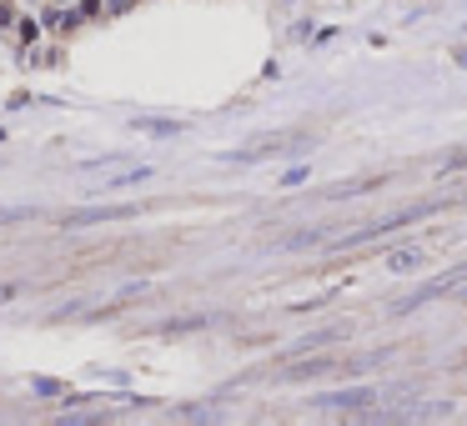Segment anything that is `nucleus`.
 Here are the masks:
<instances>
[{
  "instance_id": "nucleus-1",
  "label": "nucleus",
  "mask_w": 467,
  "mask_h": 426,
  "mask_svg": "<svg viewBox=\"0 0 467 426\" xmlns=\"http://www.w3.org/2000/svg\"><path fill=\"white\" fill-rule=\"evenodd\" d=\"M462 281H467V261H462V266H452V271H442L437 281H427V286H422V291H412V296H402V301H397V311H417L422 301H437V296H448V291H457Z\"/></svg>"
},
{
  "instance_id": "nucleus-2",
  "label": "nucleus",
  "mask_w": 467,
  "mask_h": 426,
  "mask_svg": "<svg viewBox=\"0 0 467 426\" xmlns=\"http://www.w3.org/2000/svg\"><path fill=\"white\" fill-rule=\"evenodd\" d=\"M296 145H307V136H302V131H282V136H257L251 145H241V151H231V161H257V156L296 151Z\"/></svg>"
},
{
  "instance_id": "nucleus-3",
  "label": "nucleus",
  "mask_w": 467,
  "mask_h": 426,
  "mask_svg": "<svg viewBox=\"0 0 467 426\" xmlns=\"http://www.w3.org/2000/svg\"><path fill=\"white\" fill-rule=\"evenodd\" d=\"M367 401H377L372 387H347V391H327V396H316L312 407H322V411H362Z\"/></svg>"
},
{
  "instance_id": "nucleus-4",
  "label": "nucleus",
  "mask_w": 467,
  "mask_h": 426,
  "mask_svg": "<svg viewBox=\"0 0 467 426\" xmlns=\"http://www.w3.org/2000/svg\"><path fill=\"white\" fill-rule=\"evenodd\" d=\"M131 211H136V206H96V211H71V216L60 221V226L76 231V226H96V221H121V216H131Z\"/></svg>"
},
{
  "instance_id": "nucleus-5",
  "label": "nucleus",
  "mask_w": 467,
  "mask_h": 426,
  "mask_svg": "<svg viewBox=\"0 0 467 426\" xmlns=\"http://www.w3.org/2000/svg\"><path fill=\"white\" fill-rule=\"evenodd\" d=\"M417 266H422V246H402V251L387 256V271H397V276L402 271H417Z\"/></svg>"
},
{
  "instance_id": "nucleus-6",
  "label": "nucleus",
  "mask_w": 467,
  "mask_h": 426,
  "mask_svg": "<svg viewBox=\"0 0 467 426\" xmlns=\"http://www.w3.org/2000/svg\"><path fill=\"white\" fill-rule=\"evenodd\" d=\"M327 341H342V326H332V331H312V336H302V341H296V356H302V351H316V346H327Z\"/></svg>"
},
{
  "instance_id": "nucleus-7",
  "label": "nucleus",
  "mask_w": 467,
  "mask_h": 426,
  "mask_svg": "<svg viewBox=\"0 0 467 426\" xmlns=\"http://www.w3.org/2000/svg\"><path fill=\"white\" fill-rule=\"evenodd\" d=\"M136 131H151V136H176L181 125H176V121H136Z\"/></svg>"
},
{
  "instance_id": "nucleus-8",
  "label": "nucleus",
  "mask_w": 467,
  "mask_h": 426,
  "mask_svg": "<svg viewBox=\"0 0 467 426\" xmlns=\"http://www.w3.org/2000/svg\"><path fill=\"white\" fill-rule=\"evenodd\" d=\"M151 170L146 166H136V170H116V176H105V186H131V181H146Z\"/></svg>"
},
{
  "instance_id": "nucleus-9",
  "label": "nucleus",
  "mask_w": 467,
  "mask_h": 426,
  "mask_svg": "<svg viewBox=\"0 0 467 426\" xmlns=\"http://www.w3.org/2000/svg\"><path fill=\"white\" fill-rule=\"evenodd\" d=\"M35 391H40V396H60V381H40V376H35Z\"/></svg>"
},
{
  "instance_id": "nucleus-10",
  "label": "nucleus",
  "mask_w": 467,
  "mask_h": 426,
  "mask_svg": "<svg viewBox=\"0 0 467 426\" xmlns=\"http://www.w3.org/2000/svg\"><path fill=\"white\" fill-rule=\"evenodd\" d=\"M20 291H26L20 281H0V301H10V296H20Z\"/></svg>"
},
{
  "instance_id": "nucleus-11",
  "label": "nucleus",
  "mask_w": 467,
  "mask_h": 426,
  "mask_svg": "<svg viewBox=\"0 0 467 426\" xmlns=\"http://www.w3.org/2000/svg\"><path fill=\"white\" fill-rule=\"evenodd\" d=\"M26 211H0V226H10V221H20Z\"/></svg>"
},
{
  "instance_id": "nucleus-12",
  "label": "nucleus",
  "mask_w": 467,
  "mask_h": 426,
  "mask_svg": "<svg viewBox=\"0 0 467 426\" xmlns=\"http://www.w3.org/2000/svg\"><path fill=\"white\" fill-rule=\"evenodd\" d=\"M111 6H116V10H126V6H131V0H111Z\"/></svg>"
},
{
  "instance_id": "nucleus-13",
  "label": "nucleus",
  "mask_w": 467,
  "mask_h": 426,
  "mask_svg": "<svg viewBox=\"0 0 467 426\" xmlns=\"http://www.w3.org/2000/svg\"><path fill=\"white\" fill-rule=\"evenodd\" d=\"M457 66H467V51H457Z\"/></svg>"
}]
</instances>
